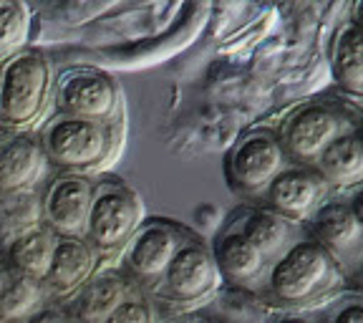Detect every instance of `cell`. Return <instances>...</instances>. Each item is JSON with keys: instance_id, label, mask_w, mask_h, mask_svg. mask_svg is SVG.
<instances>
[{"instance_id": "obj_17", "label": "cell", "mask_w": 363, "mask_h": 323, "mask_svg": "<svg viewBox=\"0 0 363 323\" xmlns=\"http://www.w3.org/2000/svg\"><path fill=\"white\" fill-rule=\"evenodd\" d=\"M330 68L335 84L351 97L363 94V31L361 23L351 21L335 33L330 45Z\"/></svg>"}, {"instance_id": "obj_14", "label": "cell", "mask_w": 363, "mask_h": 323, "mask_svg": "<svg viewBox=\"0 0 363 323\" xmlns=\"http://www.w3.org/2000/svg\"><path fill=\"white\" fill-rule=\"evenodd\" d=\"M363 215H358L351 207V202H325L320 204L311 217L313 235L320 248L330 253L335 263L338 258L358 256L363 240Z\"/></svg>"}, {"instance_id": "obj_21", "label": "cell", "mask_w": 363, "mask_h": 323, "mask_svg": "<svg viewBox=\"0 0 363 323\" xmlns=\"http://www.w3.org/2000/svg\"><path fill=\"white\" fill-rule=\"evenodd\" d=\"M40 197L35 192L0 195V245L8 248L13 240L40 225Z\"/></svg>"}, {"instance_id": "obj_19", "label": "cell", "mask_w": 363, "mask_h": 323, "mask_svg": "<svg viewBox=\"0 0 363 323\" xmlns=\"http://www.w3.org/2000/svg\"><path fill=\"white\" fill-rule=\"evenodd\" d=\"M53 248H56V235L40 222L38 227L28 230V233L21 235L18 240H13L6 248L11 270L16 275H23V278L43 283L48 265H51Z\"/></svg>"}, {"instance_id": "obj_24", "label": "cell", "mask_w": 363, "mask_h": 323, "mask_svg": "<svg viewBox=\"0 0 363 323\" xmlns=\"http://www.w3.org/2000/svg\"><path fill=\"white\" fill-rule=\"evenodd\" d=\"M101 323H157V313L144 298L129 295L124 303L113 308Z\"/></svg>"}, {"instance_id": "obj_20", "label": "cell", "mask_w": 363, "mask_h": 323, "mask_svg": "<svg viewBox=\"0 0 363 323\" xmlns=\"http://www.w3.org/2000/svg\"><path fill=\"white\" fill-rule=\"evenodd\" d=\"M238 233L247 240L255 250H260L262 258H278L285 248H290L293 240V222H288L285 217H280L272 210H252L242 217Z\"/></svg>"}, {"instance_id": "obj_6", "label": "cell", "mask_w": 363, "mask_h": 323, "mask_svg": "<svg viewBox=\"0 0 363 323\" xmlns=\"http://www.w3.org/2000/svg\"><path fill=\"white\" fill-rule=\"evenodd\" d=\"M94 185L84 175H58L40 197V220L56 238H84Z\"/></svg>"}, {"instance_id": "obj_3", "label": "cell", "mask_w": 363, "mask_h": 323, "mask_svg": "<svg viewBox=\"0 0 363 323\" xmlns=\"http://www.w3.org/2000/svg\"><path fill=\"white\" fill-rule=\"evenodd\" d=\"M38 142L48 162L79 175L84 170L104 165L113 144V136L108 124L58 114L43 126Z\"/></svg>"}, {"instance_id": "obj_23", "label": "cell", "mask_w": 363, "mask_h": 323, "mask_svg": "<svg viewBox=\"0 0 363 323\" xmlns=\"http://www.w3.org/2000/svg\"><path fill=\"white\" fill-rule=\"evenodd\" d=\"M30 35V11L18 0H0V66L23 51Z\"/></svg>"}, {"instance_id": "obj_7", "label": "cell", "mask_w": 363, "mask_h": 323, "mask_svg": "<svg viewBox=\"0 0 363 323\" xmlns=\"http://www.w3.org/2000/svg\"><path fill=\"white\" fill-rule=\"evenodd\" d=\"M56 102L66 116L108 124L119 106V86L101 71H91V68L68 71L58 81Z\"/></svg>"}, {"instance_id": "obj_18", "label": "cell", "mask_w": 363, "mask_h": 323, "mask_svg": "<svg viewBox=\"0 0 363 323\" xmlns=\"http://www.w3.org/2000/svg\"><path fill=\"white\" fill-rule=\"evenodd\" d=\"M212 258H215L217 273H222L230 283H252L260 278L267 263L260 250L252 248L238 230H230L217 240Z\"/></svg>"}, {"instance_id": "obj_22", "label": "cell", "mask_w": 363, "mask_h": 323, "mask_svg": "<svg viewBox=\"0 0 363 323\" xmlns=\"http://www.w3.org/2000/svg\"><path fill=\"white\" fill-rule=\"evenodd\" d=\"M45 301H48V295H45L43 283L11 273L3 290H0V321H28L33 313L43 308Z\"/></svg>"}, {"instance_id": "obj_15", "label": "cell", "mask_w": 363, "mask_h": 323, "mask_svg": "<svg viewBox=\"0 0 363 323\" xmlns=\"http://www.w3.org/2000/svg\"><path fill=\"white\" fill-rule=\"evenodd\" d=\"M313 170L328 187H353L363 177V144L358 131H343L318 154Z\"/></svg>"}, {"instance_id": "obj_27", "label": "cell", "mask_w": 363, "mask_h": 323, "mask_svg": "<svg viewBox=\"0 0 363 323\" xmlns=\"http://www.w3.org/2000/svg\"><path fill=\"white\" fill-rule=\"evenodd\" d=\"M278 323H318V321H311V318H283Z\"/></svg>"}, {"instance_id": "obj_2", "label": "cell", "mask_w": 363, "mask_h": 323, "mask_svg": "<svg viewBox=\"0 0 363 323\" xmlns=\"http://www.w3.org/2000/svg\"><path fill=\"white\" fill-rule=\"evenodd\" d=\"M51 86L48 58L23 48L18 56L0 66V126L26 129L43 114Z\"/></svg>"}, {"instance_id": "obj_12", "label": "cell", "mask_w": 363, "mask_h": 323, "mask_svg": "<svg viewBox=\"0 0 363 323\" xmlns=\"http://www.w3.org/2000/svg\"><path fill=\"white\" fill-rule=\"evenodd\" d=\"M96 268V253L84 238H56L53 258L43 278L48 298H74Z\"/></svg>"}, {"instance_id": "obj_26", "label": "cell", "mask_w": 363, "mask_h": 323, "mask_svg": "<svg viewBox=\"0 0 363 323\" xmlns=\"http://www.w3.org/2000/svg\"><path fill=\"white\" fill-rule=\"evenodd\" d=\"M330 323H363L361 303H348V306H343L333 318H330Z\"/></svg>"}, {"instance_id": "obj_10", "label": "cell", "mask_w": 363, "mask_h": 323, "mask_svg": "<svg viewBox=\"0 0 363 323\" xmlns=\"http://www.w3.org/2000/svg\"><path fill=\"white\" fill-rule=\"evenodd\" d=\"M217 280L220 273L210 250L199 243H182L159 283L174 301L194 303L210 295L217 288Z\"/></svg>"}, {"instance_id": "obj_1", "label": "cell", "mask_w": 363, "mask_h": 323, "mask_svg": "<svg viewBox=\"0 0 363 323\" xmlns=\"http://www.w3.org/2000/svg\"><path fill=\"white\" fill-rule=\"evenodd\" d=\"M338 278V263L315 240L290 243L270 268L267 285L272 295L283 303L298 306L318 298Z\"/></svg>"}, {"instance_id": "obj_29", "label": "cell", "mask_w": 363, "mask_h": 323, "mask_svg": "<svg viewBox=\"0 0 363 323\" xmlns=\"http://www.w3.org/2000/svg\"><path fill=\"white\" fill-rule=\"evenodd\" d=\"M0 323H6V321H0Z\"/></svg>"}, {"instance_id": "obj_28", "label": "cell", "mask_w": 363, "mask_h": 323, "mask_svg": "<svg viewBox=\"0 0 363 323\" xmlns=\"http://www.w3.org/2000/svg\"><path fill=\"white\" fill-rule=\"evenodd\" d=\"M8 275H11V273H8V270H6V268H0V290H3V285H6Z\"/></svg>"}, {"instance_id": "obj_8", "label": "cell", "mask_w": 363, "mask_h": 323, "mask_svg": "<svg viewBox=\"0 0 363 323\" xmlns=\"http://www.w3.org/2000/svg\"><path fill=\"white\" fill-rule=\"evenodd\" d=\"M328 185L323 177L318 175L313 167L298 165V167H285L275 180L267 185L265 202L267 210L278 212L288 222H301L311 220L313 212L325 204L328 197Z\"/></svg>"}, {"instance_id": "obj_9", "label": "cell", "mask_w": 363, "mask_h": 323, "mask_svg": "<svg viewBox=\"0 0 363 323\" xmlns=\"http://www.w3.org/2000/svg\"><path fill=\"white\" fill-rule=\"evenodd\" d=\"M343 131H346V124L338 111L323 104H311L285 121L278 142L285 157H293L298 162H315L318 154Z\"/></svg>"}, {"instance_id": "obj_25", "label": "cell", "mask_w": 363, "mask_h": 323, "mask_svg": "<svg viewBox=\"0 0 363 323\" xmlns=\"http://www.w3.org/2000/svg\"><path fill=\"white\" fill-rule=\"evenodd\" d=\"M26 323H79L74 316L68 311H63V308H53V306H48V308H40L38 313H33V316L28 318Z\"/></svg>"}, {"instance_id": "obj_5", "label": "cell", "mask_w": 363, "mask_h": 323, "mask_svg": "<svg viewBox=\"0 0 363 323\" xmlns=\"http://www.w3.org/2000/svg\"><path fill=\"white\" fill-rule=\"evenodd\" d=\"M285 167H288V157L280 147L278 136L267 134V131H255V134L240 139L230 152L227 177L240 192L262 195Z\"/></svg>"}, {"instance_id": "obj_13", "label": "cell", "mask_w": 363, "mask_h": 323, "mask_svg": "<svg viewBox=\"0 0 363 323\" xmlns=\"http://www.w3.org/2000/svg\"><path fill=\"white\" fill-rule=\"evenodd\" d=\"M48 159L38 136L16 134L0 144V195L33 192V187L45 177Z\"/></svg>"}, {"instance_id": "obj_4", "label": "cell", "mask_w": 363, "mask_h": 323, "mask_svg": "<svg viewBox=\"0 0 363 323\" xmlns=\"http://www.w3.org/2000/svg\"><path fill=\"white\" fill-rule=\"evenodd\" d=\"M142 222V202L124 185H101L94 187L89 217H86L84 240L94 253H116L126 248L131 235Z\"/></svg>"}, {"instance_id": "obj_11", "label": "cell", "mask_w": 363, "mask_h": 323, "mask_svg": "<svg viewBox=\"0 0 363 323\" xmlns=\"http://www.w3.org/2000/svg\"><path fill=\"white\" fill-rule=\"evenodd\" d=\"M179 235L164 222L142 225L126 243V270L142 283H159L179 248Z\"/></svg>"}, {"instance_id": "obj_16", "label": "cell", "mask_w": 363, "mask_h": 323, "mask_svg": "<svg viewBox=\"0 0 363 323\" xmlns=\"http://www.w3.org/2000/svg\"><path fill=\"white\" fill-rule=\"evenodd\" d=\"M129 285L116 273H101L94 275L79 293L74 295V303L68 313L79 323H101L113 308L129 298Z\"/></svg>"}]
</instances>
